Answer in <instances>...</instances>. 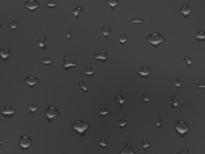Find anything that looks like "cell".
Masks as SVG:
<instances>
[{
    "instance_id": "26",
    "label": "cell",
    "mask_w": 205,
    "mask_h": 154,
    "mask_svg": "<svg viewBox=\"0 0 205 154\" xmlns=\"http://www.w3.org/2000/svg\"><path fill=\"white\" fill-rule=\"evenodd\" d=\"M84 73H85L87 76H91V75L94 74V70H93L91 67H87V68H85Z\"/></svg>"
},
{
    "instance_id": "16",
    "label": "cell",
    "mask_w": 205,
    "mask_h": 154,
    "mask_svg": "<svg viewBox=\"0 0 205 154\" xmlns=\"http://www.w3.org/2000/svg\"><path fill=\"white\" fill-rule=\"evenodd\" d=\"M46 41H47V38H46L45 36H42V37H40V38H39L38 44H39V46H40V47H41L42 49H45V48H46V46H45Z\"/></svg>"
},
{
    "instance_id": "14",
    "label": "cell",
    "mask_w": 205,
    "mask_h": 154,
    "mask_svg": "<svg viewBox=\"0 0 205 154\" xmlns=\"http://www.w3.org/2000/svg\"><path fill=\"white\" fill-rule=\"evenodd\" d=\"M11 52L9 49L7 48H3V49H0V57H1L3 60H6L7 58H9Z\"/></svg>"
},
{
    "instance_id": "3",
    "label": "cell",
    "mask_w": 205,
    "mask_h": 154,
    "mask_svg": "<svg viewBox=\"0 0 205 154\" xmlns=\"http://www.w3.org/2000/svg\"><path fill=\"white\" fill-rule=\"evenodd\" d=\"M89 127V123L88 122H85L83 120H76L73 122V124H72V128L74 129L76 132L78 133H84L87 129H88Z\"/></svg>"
},
{
    "instance_id": "41",
    "label": "cell",
    "mask_w": 205,
    "mask_h": 154,
    "mask_svg": "<svg viewBox=\"0 0 205 154\" xmlns=\"http://www.w3.org/2000/svg\"><path fill=\"white\" fill-rule=\"evenodd\" d=\"M2 30H3V26H2L1 24H0V32H1V31H2Z\"/></svg>"
},
{
    "instance_id": "9",
    "label": "cell",
    "mask_w": 205,
    "mask_h": 154,
    "mask_svg": "<svg viewBox=\"0 0 205 154\" xmlns=\"http://www.w3.org/2000/svg\"><path fill=\"white\" fill-rule=\"evenodd\" d=\"M93 58L94 59H97V60H100L102 62H105L108 58V55H107V50L106 49H102L99 53L93 55Z\"/></svg>"
},
{
    "instance_id": "1",
    "label": "cell",
    "mask_w": 205,
    "mask_h": 154,
    "mask_svg": "<svg viewBox=\"0 0 205 154\" xmlns=\"http://www.w3.org/2000/svg\"><path fill=\"white\" fill-rule=\"evenodd\" d=\"M146 40H147L153 46H158V45L162 44L164 42L165 38H164V36L162 34L159 33V32H153L152 34H150V35H148L147 37H146Z\"/></svg>"
},
{
    "instance_id": "21",
    "label": "cell",
    "mask_w": 205,
    "mask_h": 154,
    "mask_svg": "<svg viewBox=\"0 0 205 154\" xmlns=\"http://www.w3.org/2000/svg\"><path fill=\"white\" fill-rule=\"evenodd\" d=\"M118 40H119V42H120L121 44H124V43H126V42H127L128 37H127V35H126L125 33H122V34H120V35H119Z\"/></svg>"
},
{
    "instance_id": "6",
    "label": "cell",
    "mask_w": 205,
    "mask_h": 154,
    "mask_svg": "<svg viewBox=\"0 0 205 154\" xmlns=\"http://www.w3.org/2000/svg\"><path fill=\"white\" fill-rule=\"evenodd\" d=\"M78 63L76 61L71 60L68 56H64L63 58V68L64 69H68V68H73V67H77Z\"/></svg>"
},
{
    "instance_id": "18",
    "label": "cell",
    "mask_w": 205,
    "mask_h": 154,
    "mask_svg": "<svg viewBox=\"0 0 205 154\" xmlns=\"http://www.w3.org/2000/svg\"><path fill=\"white\" fill-rule=\"evenodd\" d=\"M98 113H99V115H101V116H106V115H108L110 112H109V110L106 108V107H101V108L99 109V111H98Z\"/></svg>"
},
{
    "instance_id": "20",
    "label": "cell",
    "mask_w": 205,
    "mask_h": 154,
    "mask_svg": "<svg viewBox=\"0 0 205 154\" xmlns=\"http://www.w3.org/2000/svg\"><path fill=\"white\" fill-rule=\"evenodd\" d=\"M107 3H108V6L110 8H115L117 5H118L119 0H108Z\"/></svg>"
},
{
    "instance_id": "40",
    "label": "cell",
    "mask_w": 205,
    "mask_h": 154,
    "mask_svg": "<svg viewBox=\"0 0 205 154\" xmlns=\"http://www.w3.org/2000/svg\"><path fill=\"white\" fill-rule=\"evenodd\" d=\"M156 125H157L158 127H160V126H161V119H158V120H157V122H156Z\"/></svg>"
},
{
    "instance_id": "32",
    "label": "cell",
    "mask_w": 205,
    "mask_h": 154,
    "mask_svg": "<svg viewBox=\"0 0 205 154\" xmlns=\"http://www.w3.org/2000/svg\"><path fill=\"white\" fill-rule=\"evenodd\" d=\"M78 86H79L81 89H83L85 92L88 91V88H87V87L85 86V82H84V81H80V82L78 83Z\"/></svg>"
},
{
    "instance_id": "7",
    "label": "cell",
    "mask_w": 205,
    "mask_h": 154,
    "mask_svg": "<svg viewBox=\"0 0 205 154\" xmlns=\"http://www.w3.org/2000/svg\"><path fill=\"white\" fill-rule=\"evenodd\" d=\"M24 6L27 9L33 11V10L37 9L40 6V3H39L38 0H27V1L24 3Z\"/></svg>"
},
{
    "instance_id": "11",
    "label": "cell",
    "mask_w": 205,
    "mask_h": 154,
    "mask_svg": "<svg viewBox=\"0 0 205 154\" xmlns=\"http://www.w3.org/2000/svg\"><path fill=\"white\" fill-rule=\"evenodd\" d=\"M150 73H151V71L147 66H141L140 69L138 70V74L142 77H147L150 75Z\"/></svg>"
},
{
    "instance_id": "13",
    "label": "cell",
    "mask_w": 205,
    "mask_h": 154,
    "mask_svg": "<svg viewBox=\"0 0 205 154\" xmlns=\"http://www.w3.org/2000/svg\"><path fill=\"white\" fill-rule=\"evenodd\" d=\"M120 154H135V152H134L133 148L131 147L130 144H126V145H124V147L121 149Z\"/></svg>"
},
{
    "instance_id": "19",
    "label": "cell",
    "mask_w": 205,
    "mask_h": 154,
    "mask_svg": "<svg viewBox=\"0 0 205 154\" xmlns=\"http://www.w3.org/2000/svg\"><path fill=\"white\" fill-rule=\"evenodd\" d=\"M82 11H83L82 7H81V6H77V7H75V8H74V10H73V14H74V16H75L76 18H78L79 14H80V13H82Z\"/></svg>"
},
{
    "instance_id": "36",
    "label": "cell",
    "mask_w": 205,
    "mask_h": 154,
    "mask_svg": "<svg viewBox=\"0 0 205 154\" xmlns=\"http://www.w3.org/2000/svg\"><path fill=\"white\" fill-rule=\"evenodd\" d=\"M10 27H11V29H16V28L18 27L17 22H16V21H12V22L10 23Z\"/></svg>"
},
{
    "instance_id": "33",
    "label": "cell",
    "mask_w": 205,
    "mask_h": 154,
    "mask_svg": "<svg viewBox=\"0 0 205 154\" xmlns=\"http://www.w3.org/2000/svg\"><path fill=\"white\" fill-rule=\"evenodd\" d=\"M141 146H142V148H143V149H147L149 146H151V143H149L148 141L144 140V141L141 143Z\"/></svg>"
},
{
    "instance_id": "12",
    "label": "cell",
    "mask_w": 205,
    "mask_h": 154,
    "mask_svg": "<svg viewBox=\"0 0 205 154\" xmlns=\"http://www.w3.org/2000/svg\"><path fill=\"white\" fill-rule=\"evenodd\" d=\"M180 13L183 15V16H188V15L191 13V7H190L188 4H184L180 7Z\"/></svg>"
},
{
    "instance_id": "2",
    "label": "cell",
    "mask_w": 205,
    "mask_h": 154,
    "mask_svg": "<svg viewBox=\"0 0 205 154\" xmlns=\"http://www.w3.org/2000/svg\"><path fill=\"white\" fill-rule=\"evenodd\" d=\"M190 129V126L189 124L183 119H179L177 122H176V124H175V130H176L179 135L181 136H184Z\"/></svg>"
},
{
    "instance_id": "8",
    "label": "cell",
    "mask_w": 205,
    "mask_h": 154,
    "mask_svg": "<svg viewBox=\"0 0 205 154\" xmlns=\"http://www.w3.org/2000/svg\"><path fill=\"white\" fill-rule=\"evenodd\" d=\"M24 82H25L26 85L30 86V87H33V86H35V85L39 82V79L37 78V77H35V76L30 75V76H27V77H26L25 80H24Z\"/></svg>"
},
{
    "instance_id": "25",
    "label": "cell",
    "mask_w": 205,
    "mask_h": 154,
    "mask_svg": "<svg viewBox=\"0 0 205 154\" xmlns=\"http://www.w3.org/2000/svg\"><path fill=\"white\" fill-rule=\"evenodd\" d=\"M115 99L119 102V104H120V105H123V104H124V102H125V99H124V98H123V96H122V95H120V94H117V95L115 96Z\"/></svg>"
},
{
    "instance_id": "17",
    "label": "cell",
    "mask_w": 205,
    "mask_h": 154,
    "mask_svg": "<svg viewBox=\"0 0 205 154\" xmlns=\"http://www.w3.org/2000/svg\"><path fill=\"white\" fill-rule=\"evenodd\" d=\"M195 38L199 41H204L205 40V32L204 31H199L195 34Z\"/></svg>"
},
{
    "instance_id": "39",
    "label": "cell",
    "mask_w": 205,
    "mask_h": 154,
    "mask_svg": "<svg viewBox=\"0 0 205 154\" xmlns=\"http://www.w3.org/2000/svg\"><path fill=\"white\" fill-rule=\"evenodd\" d=\"M196 87H197V88H205V83H200V84H198Z\"/></svg>"
},
{
    "instance_id": "42",
    "label": "cell",
    "mask_w": 205,
    "mask_h": 154,
    "mask_svg": "<svg viewBox=\"0 0 205 154\" xmlns=\"http://www.w3.org/2000/svg\"><path fill=\"white\" fill-rule=\"evenodd\" d=\"M1 144H2V141H1V140H0V145H1Z\"/></svg>"
},
{
    "instance_id": "35",
    "label": "cell",
    "mask_w": 205,
    "mask_h": 154,
    "mask_svg": "<svg viewBox=\"0 0 205 154\" xmlns=\"http://www.w3.org/2000/svg\"><path fill=\"white\" fill-rule=\"evenodd\" d=\"M184 61L187 63V65H191V63H192V60H191V58H190L189 56H185L184 57Z\"/></svg>"
},
{
    "instance_id": "28",
    "label": "cell",
    "mask_w": 205,
    "mask_h": 154,
    "mask_svg": "<svg viewBox=\"0 0 205 154\" xmlns=\"http://www.w3.org/2000/svg\"><path fill=\"white\" fill-rule=\"evenodd\" d=\"M51 63H52V60H51L50 57H45L44 59H43V61H42L43 65H51Z\"/></svg>"
},
{
    "instance_id": "38",
    "label": "cell",
    "mask_w": 205,
    "mask_h": 154,
    "mask_svg": "<svg viewBox=\"0 0 205 154\" xmlns=\"http://www.w3.org/2000/svg\"><path fill=\"white\" fill-rule=\"evenodd\" d=\"M66 37H67L68 39H71V38H72V31H71V30H70V31H68V32H67V35H66Z\"/></svg>"
},
{
    "instance_id": "31",
    "label": "cell",
    "mask_w": 205,
    "mask_h": 154,
    "mask_svg": "<svg viewBox=\"0 0 205 154\" xmlns=\"http://www.w3.org/2000/svg\"><path fill=\"white\" fill-rule=\"evenodd\" d=\"M172 101H173V103H172V107H173V108H174V107H177L179 105L178 99L175 97V96H172Z\"/></svg>"
},
{
    "instance_id": "24",
    "label": "cell",
    "mask_w": 205,
    "mask_h": 154,
    "mask_svg": "<svg viewBox=\"0 0 205 154\" xmlns=\"http://www.w3.org/2000/svg\"><path fill=\"white\" fill-rule=\"evenodd\" d=\"M131 23H137V24H141L144 22V19L143 18H140V17H135V18H132L130 21Z\"/></svg>"
},
{
    "instance_id": "23",
    "label": "cell",
    "mask_w": 205,
    "mask_h": 154,
    "mask_svg": "<svg viewBox=\"0 0 205 154\" xmlns=\"http://www.w3.org/2000/svg\"><path fill=\"white\" fill-rule=\"evenodd\" d=\"M28 109L30 110V112H35L38 109V105L36 103H31L30 105L28 106Z\"/></svg>"
},
{
    "instance_id": "15",
    "label": "cell",
    "mask_w": 205,
    "mask_h": 154,
    "mask_svg": "<svg viewBox=\"0 0 205 154\" xmlns=\"http://www.w3.org/2000/svg\"><path fill=\"white\" fill-rule=\"evenodd\" d=\"M101 32H102V34H103L105 37H107V36H109L111 34V28L108 25H105V26L102 27Z\"/></svg>"
},
{
    "instance_id": "10",
    "label": "cell",
    "mask_w": 205,
    "mask_h": 154,
    "mask_svg": "<svg viewBox=\"0 0 205 154\" xmlns=\"http://www.w3.org/2000/svg\"><path fill=\"white\" fill-rule=\"evenodd\" d=\"M1 114L3 116H13L15 114V109L11 105H6L3 108V110L1 111Z\"/></svg>"
},
{
    "instance_id": "37",
    "label": "cell",
    "mask_w": 205,
    "mask_h": 154,
    "mask_svg": "<svg viewBox=\"0 0 205 154\" xmlns=\"http://www.w3.org/2000/svg\"><path fill=\"white\" fill-rule=\"evenodd\" d=\"M176 154H189V152H188V149H187V148H184L183 150L178 151Z\"/></svg>"
},
{
    "instance_id": "29",
    "label": "cell",
    "mask_w": 205,
    "mask_h": 154,
    "mask_svg": "<svg viewBox=\"0 0 205 154\" xmlns=\"http://www.w3.org/2000/svg\"><path fill=\"white\" fill-rule=\"evenodd\" d=\"M108 141L107 140H105V139H101L99 142H98V145L100 146V147H107L108 146Z\"/></svg>"
},
{
    "instance_id": "30",
    "label": "cell",
    "mask_w": 205,
    "mask_h": 154,
    "mask_svg": "<svg viewBox=\"0 0 205 154\" xmlns=\"http://www.w3.org/2000/svg\"><path fill=\"white\" fill-rule=\"evenodd\" d=\"M126 124H127V121H126V119L125 118H121V119H119V121H118V125L120 126V127H125L126 126Z\"/></svg>"
},
{
    "instance_id": "5",
    "label": "cell",
    "mask_w": 205,
    "mask_h": 154,
    "mask_svg": "<svg viewBox=\"0 0 205 154\" xmlns=\"http://www.w3.org/2000/svg\"><path fill=\"white\" fill-rule=\"evenodd\" d=\"M18 143H19V146L22 149H27V148H29L31 146L32 139H31V137L28 136V135H22V136L19 137Z\"/></svg>"
},
{
    "instance_id": "22",
    "label": "cell",
    "mask_w": 205,
    "mask_h": 154,
    "mask_svg": "<svg viewBox=\"0 0 205 154\" xmlns=\"http://www.w3.org/2000/svg\"><path fill=\"white\" fill-rule=\"evenodd\" d=\"M150 98H151V96H150L149 93H147V92L143 93V95H142V101H143L144 103H147V102L150 100Z\"/></svg>"
},
{
    "instance_id": "4",
    "label": "cell",
    "mask_w": 205,
    "mask_h": 154,
    "mask_svg": "<svg viewBox=\"0 0 205 154\" xmlns=\"http://www.w3.org/2000/svg\"><path fill=\"white\" fill-rule=\"evenodd\" d=\"M44 113H45V116H46V118L48 119L49 122H51L54 118H56V117H58L60 115V111L57 109V107H55L53 105L48 106L47 108L45 109Z\"/></svg>"
},
{
    "instance_id": "34",
    "label": "cell",
    "mask_w": 205,
    "mask_h": 154,
    "mask_svg": "<svg viewBox=\"0 0 205 154\" xmlns=\"http://www.w3.org/2000/svg\"><path fill=\"white\" fill-rule=\"evenodd\" d=\"M181 85H182V81H181L179 78H177L176 80L174 81V86H175V87H177V88H178V87H180Z\"/></svg>"
},
{
    "instance_id": "27",
    "label": "cell",
    "mask_w": 205,
    "mask_h": 154,
    "mask_svg": "<svg viewBox=\"0 0 205 154\" xmlns=\"http://www.w3.org/2000/svg\"><path fill=\"white\" fill-rule=\"evenodd\" d=\"M46 6L48 8H55L56 7V2L54 0H48L47 3H46Z\"/></svg>"
}]
</instances>
